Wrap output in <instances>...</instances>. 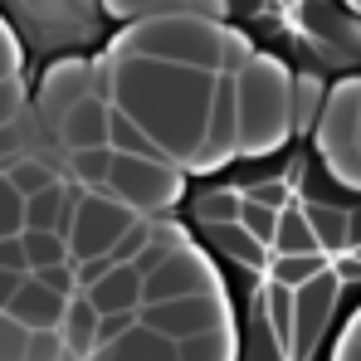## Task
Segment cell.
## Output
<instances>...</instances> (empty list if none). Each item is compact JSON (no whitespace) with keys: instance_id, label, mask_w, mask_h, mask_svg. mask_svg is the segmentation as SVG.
I'll list each match as a JSON object with an SVG mask.
<instances>
[{"instance_id":"obj_1","label":"cell","mask_w":361,"mask_h":361,"mask_svg":"<svg viewBox=\"0 0 361 361\" xmlns=\"http://www.w3.org/2000/svg\"><path fill=\"white\" fill-rule=\"evenodd\" d=\"M171 220L220 279L230 361H342L361 317V185L312 127L190 171Z\"/></svg>"},{"instance_id":"obj_2","label":"cell","mask_w":361,"mask_h":361,"mask_svg":"<svg viewBox=\"0 0 361 361\" xmlns=\"http://www.w3.org/2000/svg\"><path fill=\"white\" fill-rule=\"evenodd\" d=\"M215 15L249 54L279 63L322 98L361 83L357 0H215Z\"/></svg>"}]
</instances>
